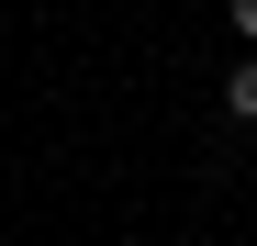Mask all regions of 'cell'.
<instances>
[{
  "label": "cell",
  "instance_id": "1",
  "mask_svg": "<svg viewBox=\"0 0 257 246\" xmlns=\"http://www.w3.org/2000/svg\"><path fill=\"white\" fill-rule=\"evenodd\" d=\"M224 112H235V123H257V56H235V78H224Z\"/></svg>",
  "mask_w": 257,
  "mask_h": 246
},
{
  "label": "cell",
  "instance_id": "2",
  "mask_svg": "<svg viewBox=\"0 0 257 246\" xmlns=\"http://www.w3.org/2000/svg\"><path fill=\"white\" fill-rule=\"evenodd\" d=\"M224 12H235V34H246V45H257V0H224Z\"/></svg>",
  "mask_w": 257,
  "mask_h": 246
}]
</instances>
